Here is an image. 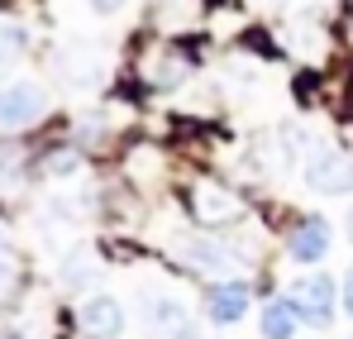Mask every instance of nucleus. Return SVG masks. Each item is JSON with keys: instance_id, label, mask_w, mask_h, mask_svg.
<instances>
[{"instance_id": "1a4fd4ad", "label": "nucleus", "mask_w": 353, "mask_h": 339, "mask_svg": "<svg viewBox=\"0 0 353 339\" xmlns=\"http://www.w3.org/2000/svg\"><path fill=\"white\" fill-rule=\"evenodd\" d=\"M191 72H196V62L186 53H176L172 43H153L148 57L139 62V81H143L148 91H176V86H186Z\"/></svg>"}, {"instance_id": "ddd939ff", "label": "nucleus", "mask_w": 353, "mask_h": 339, "mask_svg": "<svg viewBox=\"0 0 353 339\" xmlns=\"http://www.w3.org/2000/svg\"><path fill=\"white\" fill-rule=\"evenodd\" d=\"M296 330H301V316H296L287 291L282 296H268L258 306V335L263 339H296Z\"/></svg>"}, {"instance_id": "dca6fc26", "label": "nucleus", "mask_w": 353, "mask_h": 339, "mask_svg": "<svg viewBox=\"0 0 353 339\" xmlns=\"http://www.w3.org/2000/svg\"><path fill=\"white\" fill-rule=\"evenodd\" d=\"M282 43H287L296 57H305V62H320V57H325V48H330L325 29H320V24H305V19H301V24H292V29L282 34Z\"/></svg>"}, {"instance_id": "7ed1b4c3", "label": "nucleus", "mask_w": 353, "mask_h": 339, "mask_svg": "<svg viewBox=\"0 0 353 339\" xmlns=\"http://www.w3.org/2000/svg\"><path fill=\"white\" fill-rule=\"evenodd\" d=\"M287 296H292L301 325H310V330H330L334 316L344 311V306H339V282H334L330 273H320V268H305V273L287 287Z\"/></svg>"}, {"instance_id": "f257e3e1", "label": "nucleus", "mask_w": 353, "mask_h": 339, "mask_svg": "<svg viewBox=\"0 0 353 339\" xmlns=\"http://www.w3.org/2000/svg\"><path fill=\"white\" fill-rule=\"evenodd\" d=\"M176 263L210 278V282H225V278H243V263H248V249L234 239V229H196V234H181L176 239Z\"/></svg>"}, {"instance_id": "6e6552de", "label": "nucleus", "mask_w": 353, "mask_h": 339, "mask_svg": "<svg viewBox=\"0 0 353 339\" xmlns=\"http://www.w3.org/2000/svg\"><path fill=\"white\" fill-rule=\"evenodd\" d=\"M124 325H129L124 301L110 296V291H91V296L77 306V330H81L86 339H119Z\"/></svg>"}, {"instance_id": "f3484780", "label": "nucleus", "mask_w": 353, "mask_h": 339, "mask_svg": "<svg viewBox=\"0 0 353 339\" xmlns=\"http://www.w3.org/2000/svg\"><path fill=\"white\" fill-rule=\"evenodd\" d=\"M24 43H29V34H24L19 24H0V67L24 53Z\"/></svg>"}, {"instance_id": "f8f14e48", "label": "nucleus", "mask_w": 353, "mask_h": 339, "mask_svg": "<svg viewBox=\"0 0 353 339\" xmlns=\"http://www.w3.org/2000/svg\"><path fill=\"white\" fill-rule=\"evenodd\" d=\"M205 5L201 0H153V29L163 39H176V34H191L201 24Z\"/></svg>"}, {"instance_id": "b1692460", "label": "nucleus", "mask_w": 353, "mask_h": 339, "mask_svg": "<svg viewBox=\"0 0 353 339\" xmlns=\"http://www.w3.org/2000/svg\"><path fill=\"white\" fill-rule=\"evenodd\" d=\"M349 339H353V335H349Z\"/></svg>"}, {"instance_id": "f03ea898", "label": "nucleus", "mask_w": 353, "mask_h": 339, "mask_svg": "<svg viewBox=\"0 0 353 339\" xmlns=\"http://www.w3.org/2000/svg\"><path fill=\"white\" fill-rule=\"evenodd\" d=\"M243 191L215 177H196L186 182V215L201 229H239L243 225Z\"/></svg>"}, {"instance_id": "aec40b11", "label": "nucleus", "mask_w": 353, "mask_h": 339, "mask_svg": "<svg viewBox=\"0 0 353 339\" xmlns=\"http://www.w3.org/2000/svg\"><path fill=\"white\" fill-rule=\"evenodd\" d=\"M339 306H344V316L353 320V263H349V273L339 278Z\"/></svg>"}, {"instance_id": "4468645a", "label": "nucleus", "mask_w": 353, "mask_h": 339, "mask_svg": "<svg viewBox=\"0 0 353 339\" xmlns=\"http://www.w3.org/2000/svg\"><path fill=\"white\" fill-rule=\"evenodd\" d=\"M119 172H124V182H129V186H139V191H153V186L163 182V153H158L153 144H134V148L124 153Z\"/></svg>"}, {"instance_id": "423d86ee", "label": "nucleus", "mask_w": 353, "mask_h": 339, "mask_svg": "<svg viewBox=\"0 0 353 339\" xmlns=\"http://www.w3.org/2000/svg\"><path fill=\"white\" fill-rule=\"evenodd\" d=\"M282 249H287V258L301 263V268H315V263H325L330 258V249H334V229L325 215H296L287 234H282Z\"/></svg>"}, {"instance_id": "0eeeda50", "label": "nucleus", "mask_w": 353, "mask_h": 339, "mask_svg": "<svg viewBox=\"0 0 353 339\" xmlns=\"http://www.w3.org/2000/svg\"><path fill=\"white\" fill-rule=\"evenodd\" d=\"M248 311H253V282L248 278H225V282H210L201 291V316L220 330L239 325Z\"/></svg>"}, {"instance_id": "2eb2a0df", "label": "nucleus", "mask_w": 353, "mask_h": 339, "mask_svg": "<svg viewBox=\"0 0 353 339\" xmlns=\"http://www.w3.org/2000/svg\"><path fill=\"white\" fill-rule=\"evenodd\" d=\"M58 278H62V287H72V291L96 287V282H101V258H96V249H86V244L67 249V258H62Z\"/></svg>"}, {"instance_id": "6ab92c4d", "label": "nucleus", "mask_w": 353, "mask_h": 339, "mask_svg": "<svg viewBox=\"0 0 353 339\" xmlns=\"http://www.w3.org/2000/svg\"><path fill=\"white\" fill-rule=\"evenodd\" d=\"M14 273H19V268H14V249H10V234L0 229V296L14 287Z\"/></svg>"}, {"instance_id": "412c9836", "label": "nucleus", "mask_w": 353, "mask_h": 339, "mask_svg": "<svg viewBox=\"0 0 353 339\" xmlns=\"http://www.w3.org/2000/svg\"><path fill=\"white\" fill-rule=\"evenodd\" d=\"M86 5H91L96 14H119V10H124L129 0H86Z\"/></svg>"}, {"instance_id": "a211bd4d", "label": "nucleus", "mask_w": 353, "mask_h": 339, "mask_svg": "<svg viewBox=\"0 0 353 339\" xmlns=\"http://www.w3.org/2000/svg\"><path fill=\"white\" fill-rule=\"evenodd\" d=\"M48 177H72V172H81V148H67V153H53L48 163H43Z\"/></svg>"}, {"instance_id": "4be33fe9", "label": "nucleus", "mask_w": 353, "mask_h": 339, "mask_svg": "<svg viewBox=\"0 0 353 339\" xmlns=\"http://www.w3.org/2000/svg\"><path fill=\"white\" fill-rule=\"evenodd\" d=\"M344 234H349V244H353V206H349V215H344Z\"/></svg>"}, {"instance_id": "5701e85b", "label": "nucleus", "mask_w": 353, "mask_h": 339, "mask_svg": "<svg viewBox=\"0 0 353 339\" xmlns=\"http://www.w3.org/2000/svg\"><path fill=\"white\" fill-rule=\"evenodd\" d=\"M0 339H29V335L24 330H10V335H0Z\"/></svg>"}, {"instance_id": "39448f33", "label": "nucleus", "mask_w": 353, "mask_h": 339, "mask_svg": "<svg viewBox=\"0 0 353 339\" xmlns=\"http://www.w3.org/2000/svg\"><path fill=\"white\" fill-rule=\"evenodd\" d=\"M301 182L320 196H353V148H310Z\"/></svg>"}, {"instance_id": "9b49d317", "label": "nucleus", "mask_w": 353, "mask_h": 339, "mask_svg": "<svg viewBox=\"0 0 353 339\" xmlns=\"http://www.w3.org/2000/svg\"><path fill=\"white\" fill-rule=\"evenodd\" d=\"M58 72L67 86H77V91H91L96 81H101V57L91 43H67L58 53Z\"/></svg>"}, {"instance_id": "9d476101", "label": "nucleus", "mask_w": 353, "mask_h": 339, "mask_svg": "<svg viewBox=\"0 0 353 339\" xmlns=\"http://www.w3.org/2000/svg\"><path fill=\"white\" fill-rule=\"evenodd\" d=\"M186 325H191V316H186L181 301H172V296H143V330L153 339H176Z\"/></svg>"}, {"instance_id": "20e7f679", "label": "nucleus", "mask_w": 353, "mask_h": 339, "mask_svg": "<svg viewBox=\"0 0 353 339\" xmlns=\"http://www.w3.org/2000/svg\"><path fill=\"white\" fill-rule=\"evenodd\" d=\"M48 115V91L39 81H0V134H24Z\"/></svg>"}]
</instances>
